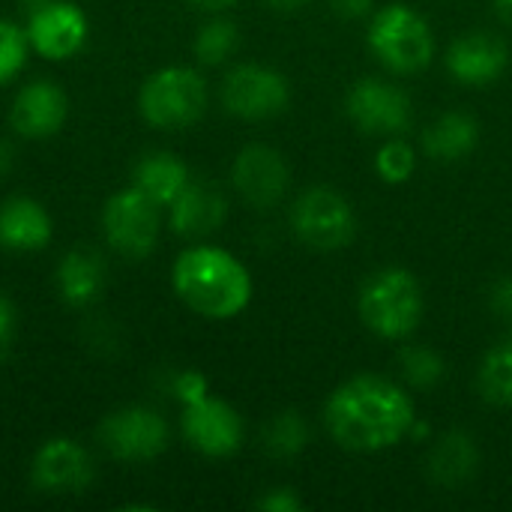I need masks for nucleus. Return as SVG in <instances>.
<instances>
[{
	"label": "nucleus",
	"instance_id": "obj_1",
	"mask_svg": "<svg viewBox=\"0 0 512 512\" xmlns=\"http://www.w3.org/2000/svg\"><path fill=\"white\" fill-rule=\"evenodd\" d=\"M414 423L411 393L384 375H354L324 405L327 435L351 453H384L411 438Z\"/></svg>",
	"mask_w": 512,
	"mask_h": 512
},
{
	"label": "nucleus",
	"instance_id": "obj_2",
	"mask_svg": "<svg viewBox=\"0 0 512 512\" xmlns=\"http://www.w3.org/2000/svg\"><path fill=\"white\" fill-rule=\"evenodd\" d=\"M177 297L201 318L228 321L252 303V273L222 246H189L171 267Z\"/></svg>",
	"mask_w": 512,
	"mask_h": 512
},
{
	"label": "nucleus",
	"instance_id": "obj_3",
	"mask_svg": "<svg viewBox=\"0 0 512 512\" xmlns=\"http://www.w3.org/2000/svg\"><path fill=\"white\" fill-rule=\"evenodd\" d=\"M423 288L417 276L405 267H381L375 270L357 297V312L366 330L378 339L402 342L417 333L423 321Z\"/></svg>",
	"mask_w": 512,
	"mask_h": 512
},
{
	"label": "nucleus",
	"instance_id": "obj_4",
	"mask_svg": "<svg viewBox=\"0 0 512 512\" xmlns=\"http://www.w3.org/2000/svg\"><path fill=\"white\" fill-rule=\"evenodd\" d=\"M366 45L393 75L423 72L435 57V33L429 21L408 3H387L369 15Z\"/></svg>",
	"mask_w": 512,
	"mask_h": 512
},
{
	"label": "nucleus",
	"instance_id": "obj_5",
	"mask_svg": "<svg viewBox=\"0 0 512 512\" xmlns=\"http://www.w3.org/2000/svg\"><path fill=\"white\" fill-rule=\"evenodd\" d=\"M207 81L192 66L156 69L138 93V111L153 129L177 132L195 126L207 111Z\"/></svg>",
	"mask_w": 512,
	"mask_h": 512
},
{
	"label": "nucleus",
	"instance_id": "obj_6",
	"mask_svg": "<svg viewBox=\"0 0 512 512\" xmlns=\"http://www.w3.org/2000/svg\"><path fill=\"white\" fill-rule=\"evenodd\" d=\"M291 228L312 252H339L351 246L357 234V213L342 192L330 186H312L294 201Z\"/></svg>",
	"mask_w": 512,
	"mask_h": 512
},
{
	"label": "nucleus",
	"instance_id": "obj_7",
	"mask_svg": "<svg viewBox=\"0 0 512 512\" xmlns=\"http://www.w3.org/2000/svg\"><path fill=\"white\" fill-rule=\"evenodd\" d=\"M102 231L114 252L126 258H147L162 234V207L129 183L105 201Z\"/></svg>",
	"mask_w": 512,
	"mask_h": 512
},
{
	"label": "nucleus",
	"instance_id": "obj_8",
	"mask_svg": "<svg viewBox=\"0 0 512 512\" xmlns=\"http://www.w3.org/2000/svg\"><path fill=\"white\" fill-rule=\"evenodd\" d=\"M348 120L372 138H393L405 135L414 120L411 96L384 78H360L345 96Z\"/></svg>",
	"mask_w": 512,
	"mask_h": 512
},
{
	"label": "nucleus",
	"instance_id": "obj_9",
	"mask_svg": "<svg viewBox=\"0 0 512 512\" xmlns=\"http://www.w3.org/2000/svg\"><path fill=\"white\" fill-rule=\"evenodd\" d=\"M291 102V84L282 72L261 63H240L222 81V105L240 120H270Z\"/></svg>",
	"mask_w": 512,
	"mask_h": 512
},
{
	"label": "nucleus",
	"instance_id": "obj_10",
	"mask_svg": "<svg viewBox=\"0 0 512 512\" xmlns=\"http://www.w3.org/2000/svg\"><path fill=\"white\" fill-rule=\"evenodd\" d=\"M99 444L123 462H150L168 447V423L156 408L129 405L99 423Z\"/></svg>",
	"mask_w": 512,
	"mask_h": 512
},
{
	"label": "nucleus",
	"instance_id": "obj_11",
	"mask_svg": "<svg viewBox=\"0 0 512 512\" xmlns=\"http://www.w3.org/2000/svg\"><path fill=\"white\" fill-rule=\"evenodd\" d=\"M180 432L192 450L207 459H228L243 447L246 429L237 408L216 396H204L192 405H183Z\"/></svg>",
	"mask_w": 512,
	"mask_h": 512
},
{
	"label": "nucleus",
	"instance_id": "obj_12",
	"mask_svg": "<svg viewBox=\"0 0 512 512\" xmlns=\"http://www.w3.org/2000/svg\"><path fill=\"white\" fill-rule=\"evenodd\" d=\"M231 183L252 210H270L288 195L291 168L276 147L246 144L231 165Z\"/></svg>",
	"mask_w": 512,
	"mask_h": 512
},
{
	"label": "nucleus",
	"instance_id": "obj_13",
	"mask_svg": "<svg viewBox=\"0 0 512 512\" xmlns=\"http://www.w3.org/2000/svg\"><path fill=\"white\" fill-rule=\"evenodd\" d=\"M27 42L45 60H69L75 57L90 33V21L84 9L72 0H48L36 6L27 18Z\"/></svg>",
	"mask_w": 512,
	"mask_h": 512
},
{
	"label": "nucleus",
	"instance_id": "obj_14",
	"mask_svg": "<svg viewBox=\"0 0 512 512\" xmlns=\"http://www.w3.org/2000/svg\"><path fill=\"white\" fill-rule=\"evenodd\" d=\"M96 477L90 453L72 438H51L30 465V480L45 495H81Z\"/></svg>",
	"mask_w": 512,
	"mask_h": 512
},
{
	"label": "nucleus",
	"instance_id": "obj_15",
	"mask_svg": "<svg viewBox=\"0 0 512 512\" xmlns=\"http://www.w3.org/2000/svg\"><path fill=\"white\" fill-rule=\"evenodd\" d=\"M447 72L465 87L495 84L510 66V48L501 36L486 30H471L447 48Z\"/></svg>",
	"mask_w": 512,
	"mask_h": 512
},
{
	"label": "nucleus",
	"instance_id": "obj_16",
	"mask_svg": "<svg viewBox=\"0 0 512 512\" xmlns=\"http://www.w3.org/2000/svg\"><path fill=\"white\" fill-rule=\"evenodd\" d=\"M69 117V96L54 81L36 78L24 84L9 108V123L21 138H51L63 129Z\"/></svg>",
	"mask_w": 512,
	"mask_h": 512
},
{
	"label": "nucleus",
	"instance_id": "obj_17",
	"mask_svg": "<svg viewBox=\"0 0 512 512\" xmlns=\"http://www.w3.org/2000/svg\"><path fill=\"white\" fill-rule=\"evenodd\" d=\"M228 201L219 186L189 180V186L168 204V225L180 237H207L222 228Z\"/></svg>",
	"mask_w": 512,
	"mask_h": 512
},
{
	"label": "nucleus",
	"instance_id": "obj_18",
	"mask_svg": "<svg viewBox=\"0 0 512 512\" xmlns=\"http://www.w3.org/2000/svg\"><path fill=\"white\" fill-rule=\"evenodd\" d=\"M51 213L30 195H12L0 207V246L6 252H39L51 243Z\"/></svg>",
	"mask_w": 512,
	"mask_h": 512
},
{
	"label": "nucleus",
	"instance_id": "obj_19",
	"mask_svg": "<svg viewBox=\"0 0 512 512\" xmlns=\"http://www.w3.org/2000/svg\"><path fill=\"white\" fill-rule=\"evenodd\" d=\"M480 465V450L468 432H447L444 438L435 441L426 471L429 480L441 489H462L474 480Z\"/></svg>",
	"mask_w": 512,
	"mask_h": 512
},
{
	"label": "nucleus",
	"instance_id": "obj_20",
	"mask_svg": "<svg viewBox=\"0 0 512 512\" xmlns=\"http://www.w3.org/2000/svg\"><path fill=\"white\" fill-rule=\"evenodd\" d=\"M480 144V123L468 111H444L423 129V153L435 162H459Z\"/></svg>",
	"mask_w": 512,
	"mask_h": 512
},
{
	"label": "nucleus",
	"instance_id": "obj_21",
	"mask_svg": "<svg viewBox=\"0 0 512 512\" xmlns=\"http://www.w3.org/2000/svg\"><path fill=\"white\" fill-rule=\"evenodd\" d=\"M189 180H192L189 165L168 150L147 153L132 168V186L141 189L147 198H153L162 210H168V204L189 186Z\"/></svg>",
	"mask_w": 512,
	"mask_h": 512
},
{
	"label": "nucleus",
	"instance_id": "obj_22",
	"mask_svg": "<svg viewBox=\"0 0 512 512\" xmlns=\"http://www.w3.org/2000/svg\"><path fill=\"white\" fill-rule=\"evenodd\" d=\"M105 288V264L90 249H72L57 264V291L66 306H90Z\"/></svg>",
	"mask_w": 512,
	"mask_h": 512
},
{
	"label": "nucleus",
	"instance_id": "obj_23",
	"mask_svg": "<svg viewBox=\"0 0 512 512\" xmlns=\"http://www.w3.org/2000/svg\"><path fill=\"white\" fill-rule=\"evenodd\" d=\"M477 387L486 402L512 408V336L498 339L480 360Z\"/></svg>",
	"mask_w": 512,
	"mask_h": 512
},
{
	"label": "nucleus",
	"instance_id": "obj_24",
	"mask_svg": "<svg viewBox=\"0 0 512 512\" xmlns=\"http://www.w3.org/2000/svg\"><path fill=\"white\" fill-rule=\"evenodd\" d=\"M264 450L276 459H294L309 444V426L297 411H282L264 426Z\"/></svg>",
	"mask_w": 512,
	"mask_h": 512
},
{
	"label": "nucleus",
	"instance_id": "obj_25",
	"mask_svg": "<svg viewBox=\"0 0 512 512\" xmlns=\"http://www.w3.org/2000/svg\"><path fill=\"white\" fill-rule=\"evenodd\" d=\"M240 45V30L228 18H210L195 36V57L204 66H222Z\"/></svg>",
	"mask_w": 512,
	"mask_h": 512
},
{
	"label": "nucleus",
	"instance_id": "obj_26",
	"mask_svg": "<svg viewBox=\"0 0 512 512\" xmlns=\"http://www.w3.org/2000/svg\"><path fill=\"white\" fill-rule=\"evenodd\" d=\"M417 162H420V156H417L414 144L405 141L402 135L384 138V144L375 153V171L390 186L408 183L414 177V171H417Z\"/></svg>",
	"mask_w": 512,
	"mask_h": 512
},
{
	"label": "nucleus",
	"instance_id": "obj_27",
	"mask_svg": "<svg viewBox=\"0 0 512 512\" xmlns=\"http://www.w3.org/2000/svg\"><path fill=\"white\" fill-rule=\"evenodd\" d=\"M399 369H402V378L408 381L411 390H432L447 375L444 357L426 345H408L399 354Z\"/></svg>",
	"mask_w": 512,
	"mask_h": 512
},
{
	"label": "nucleus",
	"instance_id": "obj_28",
	"mask_svg": "<svg viewBox=\"0 0 512 512\" xmlns=\"http://www.w3.org/2000/svg\"><path fill=\"white\" fill-rule=\"evenodd\" d=\"M30 42L24 27L9 18H0V84H9L27 63Z\"/></svg>",
	"mask_w": 512,
	"mask_h": 512
},
{
	"label": "nucleus",
	"instance_id": "obj_29",
	"mask_svg": "<svg viewBox=\"0 0 512 512\" xmlns=\"http://www.w3.org/2000/svg\"><path fill=\"white\" fill-rule=\"evenodd\" d=\"M174 396L180 399V405H192L204 396H210V381L207 375H201L198 369H183L174 378Z\"/></svg>",
	"mask_w": 512,
	"mask_h": 512
},
{
	"label": "nucleus",
	"instance_id": "obj_30",
	"mask_svg": "<svg viewBox=\"0 0 512 512\" xmlns=\"http://www.w3.org/2000/svg\"><path fill=\"white\" fill-rule=\"evenodd\" d=\"M255 507L264 512H300L306 504H303V498H300L294 489L279 486V489H270L267 495H261V498L255 501Z\"/></svg>",
	"mask_w": 512,
	"mask_h": 512
},
{
	"label": "nucleus",
	"instance_id": "obj_31",
	"mask_svg": "<svg viewBox=\"0 0 512 512\" xmlns=\"http://www.w3.org/2000/svg\"><path fill=\"white\" fill-rule=\"evenodd\" d=\"M15 333H18V312H15V303L0 294V360L9 354L12 342H15Z\"/></svg>",
	"mask_w": 512,
	"mask_h": 512
},
{
	"label": "nucleus",
	"instance_id": "obj_32",
	"mask_svg": "<svg viewBox=\"0 0 512 512\" xmlns=\"http://www.w3.org/2000/svg\"><path fill=\"white\" fill-rule=\"evenodd\" d=\"M489 309L504 324H512V276H504L489 291Z\"/></svg>",
	"mask_w": 512,
	"mask_h": 512
},
{
	"label": "nucleus",
	"instance_id": "obj_33",
	"mask_svg": "<svg viewBox=\"0 0 512 512\" xmlns=\"http://www.w3.org/2000/svg\"><path fill=\"white\" fill-rule=\"evenodd\" d=\"M330 6L345 21H360L375 12V0H330Z\"/></svg>",
	"mask_w": 512,
	"mask_h": 512
},
{
	"label": "nucleus",
	"instance_id": "obj_34",
	"mask_svg": "<svg viewBox=\"0 0 512 512\" xmlns=\"http://www.w3.org/2000/svg\"><path fill=\"white\" fill-rule=\"evenodd\" d=\"M189 3L204 9V12H222V9H231L237 0H189Z\"/></svg>",
	"mask_w": 512,
	"mask_h": 512
},
{
	"label": "nucleus",
	"instance_id": "obj_35",
	"mask_svg": "<svg viewBox=\"0 0 512 512\" xmlns=\"http://www.w3.org/2000/svg\"><path fill=\"white\" fill-rule=\"evenodd\" d=\"M12 162H15V150L6 141H0V177H6L12 171Z\"/></svg>",
	"mask_w": 512,
	"mask_h": 512
},
{
	"label": "nucleus",
	"instance_id": "obj_36",
	"mask_svg": "<svg viewBox=\"0 0 512 512\" xmlns=\"http://www.w3.org/2000/svg\"><path fill=\"white\" fill-rule=\"evenodd\" d=\"M306 3H312V0H267V6H273V9H279V12H297V9H303Z\"/></svg>",
	"mask_w": 512,
	"mask_h": 512
},
{
	"label": "nucleus",
	"instance_id": "obj_37",
	"mask_svg": "<svg viewBox=\"0 0 512 512\" xmlns=\"http://www.w3.org/2000/svg\"><path fill=\"white\" fill-rule=\"evenodd\" d=\"M495 9H498V15H501V21L512 27V0H495Z\"/></svg>",
	"mask_w": 512,
	"mask_h": 512
}]
</instances>
